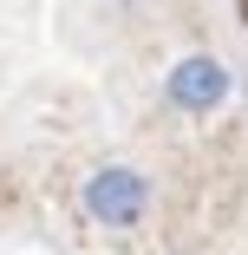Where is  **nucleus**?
Wrapping results in <instances>:
<instances>
[{
    "label": "nucleus",
    "instance_id": "obj_1",
    "mask_svg": "<svg viewBox=\"0 0 248 255\" xmlns=\"http://www.w3.org/2000/svg\"><path fill=\"white\" fill-rule=\"evenodd\" d=\"M79 210L91 223H105V229H137L144 210H151V183H144V170H131V164H105V170L85 177Z\"/></svg>",
    "mask_w": 248,
    "mask_h": 255
},
{
    "label": "nucleus",
    "instance_id": "obj_2",
    "mask_svg": "<svg viewBox=\"0 0 248 255\" xmlns=\"http://www.w3.org/2000/svg\"><path fill=\"white\" fill-rule=\"evenodd\" d=\"M164 98L176 112H216L222 98H229V66L209 59V53H189L164 72Z\"/></svg>",
    "mask_w": 248,
    "mask_h": 255
}]
</instances>
